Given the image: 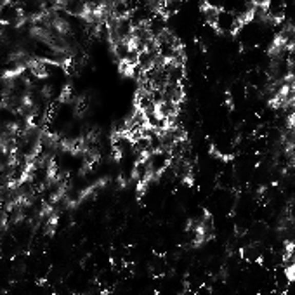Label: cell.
Returning <instances> with one entry per match:
<instances>
[{
	"label": "cell",
	"instance_id": "6da1fadb",
	"mask_svg": "<svg viewBox=\"0 0 295 295\" xmlns=\"http://www.w3.org/2000/svg\"><path fill=\"white\" fill-rule=\"evenodd\" d=\"M144 160H146L149 172H151L153 179H155V177L162 175L163 172L170 167L172 155H170L169 149H156V151H151L149 155L144 156Z\"/></svg>",
	"mask_w": 295,
	"mask_h": 295
}]
</instances>
